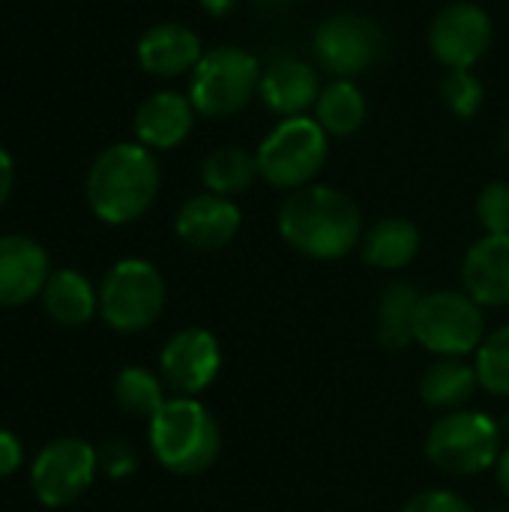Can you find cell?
Returning <instances> with one entry per match:
<instances>
[{
    "label": "cell",
    "mask_w": 509,
    "mask_h": 512,
    "mask_svg": "<svg viewBox=\"0 0 509 512\" xmlns=\"http://www.w3.org/2000/svg\"><path fill=\"white\" fill-rule=\"evenodd\" d=\"M441 99L456 117L471 120L486 99V87L471 69H447L441 81Z\"/></svg>",
    "instance_id": "obj_27"
},
{
    "label": "cell",
    "mask_w": 509,
    "mask_h": 512,
    "mask_svg": "<svg viewBox=\"0 0 509 512\" xmlns=\"http://www.w3.org/2000/svg\"><path fill=\"white\" fill-rule=\"evenodd\" d=\"M99 462L96 447L84 438H54L48 441L30 465V489L39 504L57 510L78 501L96 480Z\"/></svg>",
    "instance_id": "obj_10"
},
{
    "label": "cell",
    "mask_w": 509,
    "mask_h": 512,
    "mask_svg": "<svg viewBox=\"0 0 509 512\" xmlns=\"http://www.w3.org/2000/svg\"><path fill=\"white\" fill-rule=\"evenodd\" d=\"M24 462V453H21V444L12 432L0 429V480L3 477H12Z\"/></svg>",
    "instance_id": "obj_31"
},
{
    "label": "cell",
    "mask_w": 509,
    "mask_h": 512,
    "mask_svg": "<svg viewBox=\"0 0 509 512\" xmlns=\"http://www.w3.org/2000/svg\"><path fill=\"white\" fill-rule=\"evenodd\" d=\"M420 291L411 282H390L378 297V345L387 351H405L414 342V318L420 306Z\"/></svg>",
    "instance_id": "obj_22"
},
{
    "label": "cell",
    "mask_w": 509,
    "mask_h": 512,
    "mask_svg": "<svg viewBox=\"0 0 509 512\" xmlns=\"http://www.w3.org/2000/svg\"><path fill=\"white\" fill-rule=\"evenodd\" d=\"M243 228V213L234 198L198 192L186 198L174 216V234L198 252L225 249Z\"/></svg>",
    "instance_id": "obj_13"
},
{
    "label": "cell",
    "mask_w": 509,
    "mask_h": 512,
    "mask_svg": "<svg viewBox=\"0 0 509 512\" xmlns=\"http://www.w3.org/2000/svg\"><path fill=\"white\" fill-rule=\"evenodd\" d=\"M477 381L489 396L509 399V324L492 330L474 354Z\"/></svg>",
    "instance_id": "obj_26"
},
{
    "label": "cell",
    "mask_w": 509,
    "mask_h": 512,
    "mask_svg": "<svg viewBox=\"0 0 509 512\" xmlns=\"http://www.w3.org/2000/svg\"><path fill=\"white\" fill-rule=\"evenodd\" d=\"M387 39L381 27L360 12L327 15L312 33L315 63L336 78H357L384 57Z\"/></svg>",
    "instance_id": "obj_9"
},
{
    "label": "cell",
    "mask_w": 509,
    "mask_h": 512,
    "mask_svg": "<svg viewBox=\"0 0 509 512\" xmlns=\"http://www.w3.org/2000/svg\"><path fill=\"white\" fill-rule=\"evenodd\" d=\"M477 390V369L456 357H438L420 378V399L441 414L465 408Z\"/></svg>",
    "instance_id": "obj_21"
},
{
    "label": "cell",
    "mask_w": 509,
    "mask_h": 512,
    "mask_svg": "<svg viewBox=\"0 0 509 512\" xmlns=\"http://www.w3.org/2000/svg\"><path fill=\"white\" fill-rule=\"evenodd\" d=\"M165 279L153 261L123 258L99 285V315L117 333H144L165 312Z\"/></svg>",
    "instance_id": "obj_8"
},
{
    "label": "cell",
    "mask_w": 509,
    "mask_h": 512,
    "mask_svg": "<svg viewBox=\"0 0 509 512\" xmlns=\"http://www.w3.org/2000/svg\"><path fill=\"white\" fill-rule=\"evenodd\" d=\"M366 96L351 78H336L327 84L315 102V120L327 135L348 138L366 123Z\"/></svg>",
    "instance_id": "obj_23"
},
{
    "label": "cell",
    "mask_w": 509,
    "mask_h": 512,
    "mask_svg": "<svg viewBox=\"0 0 509 512\" xmlns=\"http://www.w3.org/2000/svg\"><path fill=\"white\" fill-rule=\"evenodd\" d=\"M153 459L177 477L204 474L222 453V429L207 405L189 396H171L147 423Z\"/></svg>",
    "instance_id": "obj_3"
},
{
    "label": "cell",
    "mask_w": 509,
    "mask_h": 512,
    "mask_svg": "<svg viewBox=\"0 0 509 512\" xmlns=\"http://www.w3.org/2000/svg\"><path fill=\"white\" fill-rule=\"evenodd\" d=\"M477 219L486 234H509V183L495 180L477 198Z\"/></svg>",
    "instance_id": "obj_28"
},
{
    "label": "cell",
    "mask_w": 509,
    "mask_h": 512,
    "mask_svg": "<svg viewBox=\"0 0 509 512\" xmlns=\"http://www.w3.org/2000/svg\"><path fill=\"white\" fill-rule=\"evenodd\" d=\"M15 186V159L6 147H0V207L9 201Z\"/></svg>",
    "instance_id": "obj_32"
},
{
    "label": "cell",
    "mask_w": 509,
    "mask_h": 512,
    "mask_svg": "<svg viewBox=\"0 0 509 512\" xmlns=\"http://www.w3.org/2000/svg\"><path fill=\"white\" fill-rule=\"evenodd\" d=\"M51 276L48 252L27 234H0V306L15 309L36 300Z\"/></svg>",
    "instance_id": "obj_14"
},
{
    "label": "cell",
    "mask_w": 509,
    "mask_h": 512,
    "mask_svg": "<svg viewBox=\"0 0 509 512\" xmlns=\"http://www.w3.org/2000/svg\"><path fill=\"white\" fill-rule=\"evenodd\" d=\"M486 309L465 291L441 288L420 297L414 318V345L435 357L465 360L486 339Z\"/></svg>",
    "instance_id": "obj_7"
},
{
    "label": "cell",
    "mask_w": 509,
    "mask_h": 512,
    "mask_svg": "<svg viewBox=\"0 0 509 512\" xmlns=\"http://www.w3.org/2000/svg\"><path fill=\"white\" fill-rule=\"evenodd\" d=\"M492 18L471 0L447 3L429 24V51L447 69H471L492 45Z\"/></svg>",
    "instance_id": "obj_11"
},
{
    "label": "cell",
    "mask_w": 509,
    "mask_h": 512,
    "mask_svg": "<svg viewBox=\"0 0 509 512\" xmlns=\"http://www.w3.org/2000/svg\"><path fill=\"white\" fill-rule=\"evenodd\" d=\"M492 512H509V510H492Z\"/></svg>",
    "instance_id": "obj_35"
},
{
    "label": "cell",
    "mask_w": 509,
    "mask_h": 512,
    "mask_svg": "<svg viewBox=\"0 0 509 512\" xmlns=\"http://www.w3.org/2000/svg\"><path fill=\"white\" fill-rule=\"evenodd\" d=\"M462 291L483 309L509 306V234H483L462 261Z\"/></svg>",
    "instance_id": "obj_17"
},
{
    "label": "cell",
    "mask_w": 509,
    "mask_h": 512,
    "mask_svg": "<svg viewBox=\"0 0 509 512\" xmlns=\"http://www.w3.org/2000/svg\"><path fill=\"white\" fill-rule=\"evenodd\" d=\"M135 57L147 75L177 78L198 66V60L204 57V45H201V36L189 24L159 21L141 33L135 45Z\"/></svg>",
    "instance_id": "obj_15"
},
{
    "label": "cell",
    "mask_w": 509,
    "mask_h": 512,
    "mask_svg": "<svg viewBox=\"0 0 509 512\" xmlns=\"http://www.w3.org/2000/svg\"><path fill=\"white\" fill-rule=\"evenodd\" d=\"M399 512H474L471 504L450 492V489H426V492H417L405 507Z\"/></svg>",
    "instance_id": "obj_30"
},
{
    "label": "cell",
    "mask_w": 509,
    "mask_h": 512,
    "mask_svg": "<svg viewBox=\"0 0 509 512\" xmlns=\"http://www.w3.org/2000/svg\"><path fill=\"white\" fill-rule=\"evenodd\" d=\"M222 372V345L204 327L177 330L159 354V378L174 396L198 399Z\"/></svg>",
    "instance_id": "obj_12"
},
{
    "label": "cell",
    "mask_w": 509,
    "mask_h": 512,
    "mask_svg": "<svg viewBox=\"0 0 509 512\" xmlns=\"http://www.w3.org/2000/svg\"><path fill=\"white\" fill-rule=\"evenodd\" d=\"M495 474H498V486L504 489V495L509 498V444L504 447V453H501V459L495 465Z\"/></svg>",
    "instance_id": "obj_33"
},
{
    "label": "cell",
    "mask_w": 509,
    "mask_h": 512,
    "mask_svg": "<svg viewBox=\"0 0 509 512\" xmlns=\"http://www.w3.org/2000/svg\"><path fill=\"white\" fill-rule=\"evenodd\" d=\"M258 177H261L258 159H255V153H249L243 147H219L201 165L204 189L213 195H225V198L246 192Z\"/></svg>",
    "instance_id": "obj_24"
},
{
    "label": "cell",
    "mask_w": 509,
    "mask_h": 512,
    "mask_svg": "<svg viewBox=\"0 0 509 512\" xmlns=\"http://www.w3.org/2000/svg\"><path fill=\"white\" fill-rule=\"evenodd\" d=\"M195 117L198 111L189 96L177 90H159L147 96L135 111V141L147 150H174L189 138Z\"/></svg>",
    "instance_id": "obj_18"
},
{
    "label": "cell",
    "mask_w": 509,
    "mask_h": 512,
    "mask_svg": "<svg viewBox=\"0 0 509 512\" xmlns=\"http://www.w3.org/2000/svg\"><path fill=\"white\" fill-rule=\"evenodd\" d=\"M96 462H99V471L111 480H123L129 474H135L138 468V453L126 444V441H105L99 450H96Z\"/></svg>",
    "instance_id": "obj_29"
},
{
    "label": "cell",
    "mask_w": 509,
    "mask_h": 512,
    "mask_svg": "<svg viewBox=\"0 0 509 512\" xmlns=\"http://www.w3.org/2000/svg\"><path fill=\"white\" fill-rule=\"evenodd\" d=\"M39 300L45 315L60 327H84L99 312V291L84 273L72 267L51 270Z\"/></svg>",
    "instance_id": "obj_19"
},
{
    "label": "cell",
    "mask_w": 509,
    "mask_h": 512,
    "mask_svg": "<svg viewBox=\"0 0 509 512\" xmlns=\"http://www.w3.org/2000/svg\"><path fill=\"white\" fill-rule=\"evenodd\" d=\"M279 234L282 240L312 258V261H339L360 249L363 240V213L357 201L327 183H309L279 207Z\"/></svg>",
    "instance_id": "obj_1"
},
{
    "label": "cell",
    "mask_w": 509,
    "mask_h": 512,
    "mask_svg": "<svg viewBox=\"0 0 509 512\" xmlns=\"http://www.w3.org/2000/svg\"><path fill=\"white\" fill-rule=\"evenodd\" d=\"M327 138L330 135L309 114L282 117L255 150L261 180L282 192H297L315 183L330 153Z\"/></svg>",
    "instance_id": "obj_4"
},
{
    "label": "cell",
    "mask_w": 509,
    "mask_h": 512,
    "mask_svg": "<svg viewBox=\"0 0 509 512\" xmlns=\"http://www.w3.org/2000/svg\"><path fill=\"white\" fill-rule=\"evenodd\" d=\"M420 231L411 219L387 216L378 219L372 228H366L360 240V255L375 270H405L420 255Z\"/></svg>",
    "instance_id": "obj_20"
},
{
    "label": "cell",
    "mask_w": 509,
    "mask_h": 512,
    "mask_svg": "<svg viewBox=\"0 0 509 512\" xmlns=\"http://www.w3.org/2000/svg\"><path fill=\"white\" fill-rule=\"evenodd\" d=\"M321 90L324 87H321V78H318L315 66L300 60V57L285 54V57L270 60L267 69L261 72L258 96L273 114L300 117L309 108H315Z\"/></svg>",
    "instance_id": "obj_16"
},
{
    "label": "cell",
    "mask_w": 509,
    "mask_h": 512,
    "mask_svg": "<svg viewBox=\"0 0 509 512\" xmlns=\"http://www.w3.org/2000/svg\"><path fill=\"white\" fill-rule=\"evenodd\" d=\"M261 60L237 45H219L204 51L189 78V99L198 117L225 120L240 114L261 87Z\"/></svg>",
    "instance_id": "obj_6"
},
{
    "label": "cell",
    "mask_w": 509,
    "mask_h": 512,
    "mask_svg": "<svg viewBox=\"0 0 509 512\" xmlns=\"http://www.w3.org/2000/svg\"><path fill=\"white\" fill-rule=\"evenodd\" d=\"M504 447L498 420L468 408L441 414L426 435V459L453 477H474L495 468Z\"/></svg>",
    "instance_id": "obj_5"
},
{
    "label": "cell",
    "mask_w": 509,
    "mask_h": 512,
    "mask_svg": "<svg viewBox=\"0 0 509 512\" xmlns=\"http://www.w3.org/2000/svg\"><path fill=\"white\" fill-rule=\"evenodd\" d=\"M159 162L138 141L105 147L84 180L87 207L105 225H129L141 219L159 195Z\"/></svg>",
    "instance_id": "obj_2"
},
{
    "label": "cell",
    "mask_w": 509,
    "mask_h": 512,
    "mask_svg": "<svg viewBox=\"0 0 509 512\" xmlns=\"http://www.w3.org/2000/svg\"><path fill=\"white\" fill-rule=\"evenodd\" d=\"M165 393H168L165 381L144 366H126L114 378V402L126 417H135V420L150 423L168 402Z\"/></svg>",
    "instance_id": "obj_25"
},
{
    "label": "cell",
    "mask_w": 509,
    "mask_h": 512,
    "mask_svg": "<svg viewBox=\"0 0 509 512\" xmlns=\"http://www.w3.org/2000/svg\"><path fill=\"white\" fill-rule=\"evenodd\" d=\"M201 6H204L210 15H228V12L237 6V0H201Z\"/></svg>",
    "instance_id": "obj_34"
}]
</instances>
